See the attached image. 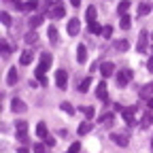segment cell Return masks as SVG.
Instances as JSON below:
<instances>
[{"label": "cell", "instance_id": "obj_1", "mask_svg": "<svg viewBox=\"0 0 153 153\" xmlns=\"http://www.w3.org/2000/svg\"><path fill=\"white\" fill-rule=\"evenodd\" d=\"M49 66H51V53H43L41 55V64L36 66V76H38V79L45 76V72H47Z\"/></svg>", "mask_w": 153, "mask_h": 153}, {"label": "cell", "instance_id": "obj_2", "mask_svg": "<svg viewBox=\"0 0 153 153\" xmlns=\"http://www.w3.org/2000/svg\"><path fill=\"white\" fill-rule=\"evenodd\" d=\"M66 83H68V72L62 68V70L55 72V85L60 87V89H66Z\"/></svg>", "mask_w": 153, "mask_h": 153}, {"label": "cell", "instance_id": "obj_3", "mask_svg": "<svg viewBox=\"0 0 153 153\" xmlns=\"http://www.w3.org/2000/svg\"><path fill=\"white\" fill-rule=\"evenodd\" d=\"M130 81H132V70H128V68H126V70H119V74H117V85H119V87H126Z\"/></svg>", "mask_w": 153, "mask_h": 153}, {"label": "cell", "instance_id": "obj_4", "mask_svg": "<svg viewBox=\"0 0 153 153\" xmlns=\"http://www.w3.org/2000/svg\"><path fill=\"white\" fill-rule=\"evenodd\" d=\"M66 30H68V36H76V34H79V30H81V22H79L76 17L68 19V26H66Z\"/></svg>", "mask_w": 153, "mask_h": 153}, {"label": "cell", "instance_id": "obj_5", "mask_svg": "<svg viewBox=\"0 0 153 153\" xmlns=\"http://www.w3.org/2000/svg\"><path fill=\"white\" fill-rule=\"evenodd\" d=\"M49 13H51V17H53V19H62L66 11H64V7H62V2L57 0V2H55V4L49 9Z\"/></svg>", "mask_w": 153, "mask_h": 153}, {"label": "cell", "instance_id": "obj_6", "mask_svg": "<svg viewBox=\"0 0 153 153\" xmlns=\"http://www.w3.org/2000/svg\"><path fill=\"white\" fill-rule=\"evenodd\" d=\"M147 36H149L147 30H143L140 36H138V45H136V51H138V53H145V51H147Z\"/></svg>", "mask_w": 153, "mask_h": 153}, {"label": "cell", "instance_id": "obj_7", "mask_svg": "<svg viewBox=\"0 0 153 153\" xmlns=\"http://www.w3.org/2000/svg\"><path fill=\"white\" fill-rule=\"evenodd\" d=\"M26 108H28L26 102L19 100V98H15V100L11 102V111H13V113H26Z\"/></svg>", "mask_w": 153, "mask_h": 153}, {"label": "cell", "instance_id": "obj_8", "mask_svg": "<svg viewBox=\"0 0 153 153\" xmlns=\"http://www.w3.org/2000/svg\"><path fill=\"white\" fill-rule=\"evenodd\" d=\"M111 140L115 145H119V147H128V143H130L126 134H111Z\"/></svg>", "mask_w": 153, "mask_h": 153}, {"label": "cell", "instance_id": "obj_9", "mask_svg": "<svg viewBox=\"0 0 153 153\" xmlns=\"http://www.w3.org/2000/svg\"><path fill=\"white\" fill-rule=\"evenodd\" d=\"M134 111H136L134 106H132V108H123V111H121V115H123V119H126V123H128V126H134Z\"/></svg>", "mask_w": 153, "mask_h": 153}, {"label": "cell", "instance_id": "obj_10", "mask_svg": "<svg viewBox=\"0 0 153 153\" xmlns=\"http://www.w3.org/2000/svg\"><path fill=\"white\" fill-rule=\"evenodd\" d=\"M85 60H87V49H85V45H79L76 47V62L85 64Z\"/></svg>", "mask_w": 153, "mask_h": 153}, {"label": "cell", "instance_id": "obj_11", "mask_svg": "<svg viewBox=\"0 0 153 153\" xmlns=\"http://www.w3.org/2000/svg\"><path fill=\"white\" fill-rule=\"evenodd\" d=\"M96 96H98L100 100H106V98H108V94H106V83H104V81H100V83H98V89H96Z\"/></svg>", "mask_w": 153, "mask_h": 153}, {"label": "cell", "instance_id": "obj_12", "mask_svg": "<svg viewBox=\"0 0 153 153\" xmlns=\"http://www.w3.org/2000/svg\"><path fill=\"white\" fill-rule=\"evenodd\" d=\"M17 79H19L17 68H9V72H7V83H9V85H15V83H17Z\"/></svg>", "mask_w": 153, "mask_h": 153}, {"label": "cell", "instance_id": "obj_13", "mask_svg": "<svg viewBox=\"0 0 153 153\" xmlns=\"http://www.w3.org/2000/svg\"><path fill=\"white\" fill-rule=\"evenodd\" d=\"M140 98H145V100L153 98V83H147V85L140 89Z\"/></svg>", "mask_w": 153, "mask_h": 153}, {"label": "cell", "instance_id": "obj_14", "mask_svg": "<svg viewBox=\"0 0 153 153\" xmlns=\"http://www.w3.org/2000/svg\"><path fill=\"white\" fill-rule=\"evenodd\" d=\"M100 72H102V76H111V74L115 72V64H113V62H104Z\"/></svg>", "mask_w": 153, "mask_h": 153}, {"label": "cell", "instance_id": "obj_15", "mask_svg": "<svg viewBox=\"0 0 153 153\" xmlns=\"http://www.w3.org/2000/svg\"><path fill=\"white\" fill-rule=\"evenodd\" d=\"M91 128H94V126H91V121H83V123L79 126V130H76V132H79V136H85L87 132H91Z\"/></svg>", "mask_w": 153, "mask_h": 153}, {"label": "cell", "instance_id": "obj_16", "mask_svg": "<svg viewBox=\"0 0 153 153\" xmlns=\"http://www.w3.org/2000/svg\"><path fill=\"white\" fill-rule=\"evenodd\" d=\"M32 57H34V53H32V51H24V53H22V57H19V62H22L24 66H28V64L32 62Z\"/></svg>", "mask_w": 153, "mask_h": 153}, {"label": "cell", "instance_id": "obj_17", "mask_svg": "<svg viewBox=\"0 0 153 153\" xmlns=\"http://www.w3.org/2000/svg\"><path fill=\"white\" fill-rule=\"evenodd\" d=\"M36 136H38V138H47V136H49L45 123H38V126H36Z\"/></svg>", "mask_w": 153, "mask_h": 153}, {"label": "cell", "instance_id": "obj_18", "mask_svg": "<svg viewBox=\"0 0 153 153\" xmlns=\"http://www.w3.org/2000/svg\"><path fill=\"white\" fill-rule=\"evenodd\" d=\"M28 24H30V28H38V26L43 24V17H41V15H32V17L28 19Z\"/></svg>", "mask_w": 153, "mask_h": 153}, {"label": "cell", "instance_id": "obj_19", "mask_svg": "<svg viewBox=\"0 0 153 153\" xmlns=\"http://www.w3.org/2000/svg\"><path fill=\"white\" fill-rule=\"evenodd\" d=\"M47 36H49V41L55 45V43H57V28H55V26H49V30H47Z\"/></svg>", "mask_w": 153, "mask_h": 153}, {"label": "cell", "instance_id": "obj_20", "mask_svg": "<svg viewBox=\"0 0 153 153\" xmlns=\"http://www.w3.org/2000/svg\"><path fill=\"white\" fill-rule=\"evenodd\" d=\"M89 85H91V79H89V76H85V79L79 83V91H81V94H85V91L89 89Z\"/></svg>", "mask_w": 153, "mask_h": 153}, {"label": "cell", "instance_id": "obj_21", "mask_svg": "<svg viewBox=\"0 0 153 153\" xmlns=\"http://www.w3.org/2000/svg\"><path fill=\"white\" fill-rule=\"evenodd\" d=\"M7 4H11L13 9H17V11H26V4H22L19 0H4Z\"/></svg>", "mask_w": 153, "mask_h": 153}, {"label": "cell", "instance_id": "obj_22", "mask_svg": "<svg viewBox=\"0 0 153 153\" xmlns=\"http://www.w3.org/2000/svg\"><path fill=\"white\" fill-rule=\"evenodd\" d=\"M130 19H132V17H130L128 13H123V15H121V28H123V30H128V28L132 26V22H130Z\"/></svg>", "mask_w": 153, "mask_h": 153}, {"label": "cell", "instance_id": "obj_23", "mask_svg": "<svg viewBox=\"0 0 153 153\" xmlns=\"http://www.w3.org/2000/svg\"><path fill=\"white\" fill-rule=\"evenodd\" d=\"M24 41H26L28 45H32V43H36V41H38V34H36V32H28Z\"/></svg>", "mask_w": 153, "mask_h": 153}, {"label": "cell", "instance_id": "obj_24", "mask_svg": "<svg viewBox=\"0 0 153 153\" xmlns=\"http://www.w3.org/2000/svg\"><path fill=\"white\" fill-rule=\"evenodd\" d=\"M87 24H91V22H96V9L94 7H87Z\"/></svg>", "mask_w": 153, "mask_h": 153}, {"label": "cell", "instance_id": "obj_25", "mask_svg": "<svg viewBox=\"0 0 153 153\" xmlns=\"http://www.w3.org/2000/svg\"><path fill=\"white\" fill-rule=\"evenodd\" d=\"M128 47H130L128 41H117V43H115V49H117V51H128Z\"/></svg>", "mask_w": 153, "mask_h": 153}, {"label": "cell", "instance_id": "obj_26", "mask_svg": "<svg viewBox=\"0 0 153 153\" xmlns=\"http://www.w3.org/2000/svg\"><path fill=\"white\" fill-rule=\"evenodd\" d=\"M38 4H41L38 0H28V2H26V11H36Z\"/></svg>", "mask_w": 153, "mask_h": 153}, {"label": "cell", "instance_id": "obj_27", "mask_svg": "<svg viewBox=\"0 0 153 153\" xmlns=\"http://www.w3.org/2000/svg\"><path fill=\"white\" fill-rule=\"evenodd\" d=\"M15 128H17V134H26V132H28V123H26V121H17Z\"/></svg>", "mask_w": 153, "mask_h": 153}, {"label": "cell", "instance_id": "obj_28", "mask_svg": "<svg viewBox=\"0 0 153 153\" xmlns=\"http://www.w3.org/2000/svg\"><path fill=\"white\" fill-rule=\"evenodd\" d=\"M113 121H115V115H111V113L102 117V123H104L106 128H111V126H113Z\"/></svg>", "mask_w": 153, "mask_h": 153}, {"label": "cell", "instance_id": "obj_29", "mask_svg": "<svg viewBox=\"0 0 153 153\" xmlns=\"http://www.w3.org/2000/svg\"><path fill=\"white\" fill-rule=\"evenodd\" d=\"M0 51H2V57H9V55H11V47H9L4 41L0 43Z\"/></svg>", "mask_w": 153, "mask_h": 153}, {"label": "cell", "instance_id": "obj_30", "mask_svg": "<svg viewBox=\"0 0 153 153\" xmlns=\"http://www.w3.org/2000/svg\"><path fill=\"white\" fill-rule=\"evenodd\" d=\"M79 111H81V113L85 115V117H87V119H91V117H94V108H91V106H81Z\"/></svg>", "mask_w": 153, "mask_h": 153}, {"label": "cell", "instance_id": "obj_31", "mask_svg": "<svg viewBox=\"0 0 153 153\" xmlns=\"http://www.w3.org/2000/svg\"><path fill=\"white\" fill-rule=\"evenodd\" d=\"M149 11H151V4H149V2H143V4L138 7V15H147Z\"/></svg>", "mask_w": 153, "mask_h": 153}, {"label": "cell", "instance_id": "obj_32", "mask_svg": "<svg viewBox=\"0 0 153 153\" xmlns=\"http://www.w3.org/2000/svg\"><path fill=\"white\" fill-rule=\"evenodd\" d=\"M89 32H94V34H102V26H98L96 22H91V24H89Z\"/></svg>", "mask_w": 153, "mask_h": 153}, {"label": "cell", "instance_id": "obj_33", "mask_svg": "<svg viewBox=\"0 0 153 153\" xmlns=\"http://www.w3.org/2000/svg\"><path fill=\"white\" fill-rule=\"evenodd\" d=\"M0 22H2V26H11V15L9 13H0Z\"/></svg>", "mask_w": 153, "mask_h": 153}, {"label": "cell", "instance_id": "obj_34", "mask_svg": "<svg viewBox=\"0 0 153 153\" xmlns=\"http://www.w3.org/2000/svg\"><path fill=\"white\" fill-rule=\"evenodd\" d=\"M111 34H113V26H104L102 28V38H111Z\"/></svg>", "mask_w": 153, "mask_h": 153}, {"label": "cell", "instance_id": "obj_35", "mask_svg": "<svg viewBox=\"0 0 153 153\" xmlns=\"http://www.w3.org/2000/svg\"><path fill=\"white\" fill-rule=\"evenodd\" d=\"M60 108H62L64 113H68V115H72V113H74V108H72L68 102H62V104H60Z\"/></svg>", "mask_w": 153, "mask_h": 153}, {"label": "cell", "instance_id": "obj_36", "mask_svg": "<svg viewBox=\"0 0 153 153\" xmlns=\"http://www.w3.org/2000/svg\"><path fill=\"white\" fill-rule=\"evenodd\" d=\"M79 151H81V143H72L70 149H68L66 153H79Z\"/></svg>", "mask_w": 153, "mask_h": 153}, {"label": "cell", "instance_id": "obj_37", "mask_svg": "<svg viewBox=\"0 0 153 153\" xmlns=\"http://www.w3.org/2000/svg\"><path fill=\"white\" fill-rule=\"evenodd\" d=\"M128 9H130V0H123V2H119V13H121V15H123Z\"/></svg>", "mask_w": 153, "mask_h": 153}, {"label": "cell", "instance_id": "obj_38", "mask_svg": "<svg viewBox=\"0 0 153 153\" xmlns=\"http://www.w3.org/2000/svg\"><path fill=\"white\" fill-rule=\"evenodd\" d=\"M34 153H47L45 145H41V143H36V145H34Z\"/></svg>", "mask_w": 153, "mask_h": 153}, {"label": "cell", "instance_id": "obj_39", "mask_svg": "<svg viewBox=\"0 0 153 153\" xmlns=\"http://www.w3.org/2000/svg\"><path fill=\"white\" fill-rule=\"evenodd\" d=\"M17 140L22 143V145H28V140H30V138H28V134H17Z\"/></svg>", "mask_w": 153, "mask_h": 153}, {"label": "cell", "instance_id": "obj_40", "mask_svg": "<svg viewBox=\"0 0 153 153\" xmlns=\"http://www.w3.org/2000/svg\"><path fill=\"white\" fill-rule=\"evenodd\" d=\"M149 123H151V113H147L145 117H143V128H147Z\"/></svg>", "mask_w": 153, "mask_h": 153}, {"label": "cell", "instance_id": "obj_41", "mask_svg": "<svg viewBox=\"0 0 153 153\" xmlns=\"http://www.w3.org/2000/svg\"><path fill=\"white\" fill-rule=\"evenodd\" d=\"M43 140H45V145H49V147L55 145V138H51V136H47V138H43Z\"/></svg>", "mask_w": 153, "mask_h": 153}, {"label": "cell", "instance_id": "obj_42", "mask_svg": "<svg viewBox=\"0 0 153 153\" xmlns=\"http://www.w3.org/2000/svg\"><path fill=\"white\" fill-rule=\"evenodd\" d=\"M70 4H72V7H79V4H81V0H70Z\"/></svg>", "mask_w": 153, "mask_h": 153}, {"label": "cell", "instance_id": "obj_43", "mask_svg": "<svg viewBox=\"0 0 153 153\" xmlns=\"http://www.w3.org/2000/svg\"><path fill=\"white\" fill-rule=\"evenodd\" d=\"M147 68H149V70H153V57H151V60L147 62Z\"/></svg>", "mask_w": 153, "mask_h": 153}, {"label": "cell", "instance_id": "obj_44", "mask_svg": "<svg viewBox=\"0 0 153 153\" xmlns=\"http://www.w3.org/2000/svg\"><path fill=\"white\" fill-rule=\"evenodd\" d=\"M17 153H30V151H28L26 147H19V151H17Z\"/></svg>", "mask_w": 153, "mask_h": 153}, {"label": "cell", "instance_id": "obj_45", "mask_svg": "<svg viewBox=\"0 0 153 153\" xmlns=\"http://www.w3.org/2000/svg\"><path fill=\"white\" fill-rule=\"evenodd\" d=\"M147 104H149V108H153V98H149V100H147Z\"/></svg>", "mask_w": 153, "mask_h": 153}, {"label": "cell", "instance_id": "obj_46", "mask_svg": "<svg viewBox=\"0 0 153 153\" xmlns=\"http://www.w3.org/2000/svg\"><path fill=\"white\" fill-rule=\"evenodd\" d=\"M151 149H153V140H151Z\"/></svg>", "mask_w": 153, "mask_h": 153}]
</instances>
